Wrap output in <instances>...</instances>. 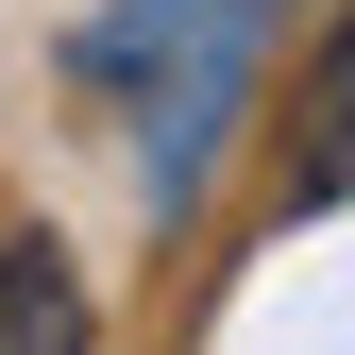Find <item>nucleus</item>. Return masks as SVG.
Returning <instances> with one entry per match:
<instances>
[{"label":"nucleus","mask_w":355,"mask_h":355,"mask_svg":"<svg viewBox=\"0 0 355 355\" xmlns=\"http://www.w3.org/2000/svg\"><path fill=\"white\" fill-rule=\"evenodd\" d=\"M0 355H102V322H85V288H68V254H0Z\"/></svg>","instance_id":"nucleus-2"},{"label":"nucleus","mask_w":355,"mask_h":355,"mask_svg":"<svg viewBox=\"0 0 355 355\" xmlns=\"http://www.w3.org/2000/svg\"><path fill=\"white\" fill-rule=\"evenodd\" d=\"M271 17H288V0H119V17L68 34V85L136 119V187H153V220L203 203V169H220V136H237L254 68H271Z\"/></svg>","instance_id":"nucleus-1"}]
</instances>
